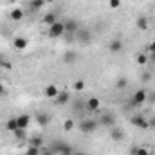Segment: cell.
<instances>
[{
    "mask_svg": "<svg viewBox=\"0 0 155 155\" xmlns=\"http://www.w3.org/2000/svg\"><path fill=\"white\" fill-rule=\"evenodd\" d=\"M63 35H65V22H63V20H58L56 24L49 25V29H47V36L52 38V40L61 38Z\"/></svg>",
    "mask_w": 155,
    "mask_h": 155,
    "instance_id": "cell-1",
    "label": "cell"
},
{
    "mask_svg": "<svg viewBox=\"0 0 155 155\" xmlns=\"http://www.w3.org/2000/svg\"><path fill=\"white\" fill-rule=\"evenodd\" d=\"M78 128L81 134H92L97 128V119H83V121H79Z\"/></svg>",
    "mask_w": 155,
    "mask_h": 155,
    "instance_id": "cell-2",
    "label": "cell"
},
{
    "mask_svg": "<svg viewBox=\"0 0 155 155\" xmlns=\"http://www.w3.org/2000/svg\"><path fill=\"white\" fill-rule=\"evenodd\" d=\"M49 150H52L54 153H58V155H72V153H74L72 146H71V144H67V143H54Z\"/></svg>",
    "mask_w": 155,
    "mask_h": 155,
    "instance_id": "cell-3",
    "label": "cell"
},
{
    "mask_svg": "<svg viewBox=\"0 0 155 155\" xmlns=\"http://www.w3.org/2000/svg\"><path fill=\"white\" fill-rule=\"evenodd\" d=\"M146 94H148L146 88H139V90L132 96V105H134V107H141V105H144V103H146Z\"/></svg>",
    "mask_w": 155,
    "mask_h": 155,
    "instance_id": "cell-4",
    "label": "cell"
},
{
    "mask_svg": "<svg viewBox=\"0 0 155 155\" xmlns=\"http://www.w3.org/2000/svg\"><path fill=\"white\" fill-rule=\"evenodd\" d=\"M65 22V35H78L79 31V22L74 18H69V20H63Z\"/></svg>",
    "mask_w": 155,
    "mask_h": 155,
    "instance_id": "cell-5",
    "label": "cell"
},
{
    "mask_svg": "<svg viewBox=\"0 0 155 155\" xmlns=\"http://www.w3.org/2000/svg\"><path fill=\"white\" fill-rule=\"evenodd\" d=\"M78 52L76 51H72V49H69V51H65L63 52V56H61V60H63V63L65 65H74V63H78Z\"/></svg>",
    "mask_w": 155,
    "mask_h": 155,
    "instance_id": "cell-6",
    "label": "cell"
},
{
    "mask_svg": "<svg viewBox=\"0 0 155 155\" xmlns=\"http://www.w3.org/2000/svg\"><path fill=\"white\" fill-rule=\"evenodd\" d=\"M130 123L134 124V126H137V128H141V130H148L150 128V124H148V119L143 116H134L130 119Z\"/></svg>",
    "mask_w": 155,
    "mask_h": 155,
    "instance_id": "cell-7",
    "label": "cell"
},
{
    "mask_svg": "<svg viewBox=\"0 0 155 155\" xmlns=\"http://www.w3.org/2000/svg\"><path fill=\"white\" fill-rule=\"evenodd\" d=\"M76 40L79 43H88L90 40H92V33L90 31H87V29H79L76 35Z\"/></svg>",
    "mask_w": 155,
    "mask_h": 155,
    "instance_id": "cell-8",
    "label": "cell"
},
{
    "mask_svg": "<svg viewBox=\"0 0 155 155\" xmlns=\"http://www.w3.org/2000/svg\"><path fill=\"white\" fill-rule=\"evenodd\" d=\"M99 107H101V101H99L97 97H90V99L85 103V108H87L88 112H97Z\"/></svg>",
    "mask_w": 155,
    "mask_h": 155,
    "instance_id": "cell-9",
    "label": "cell"
},
{
    "mask_svg": "<svg viewBox=\"0 0 155 155\" xmlns=\"http://www.w3.org/2000/svg\"><path fill=\"white\" fill-rule=\"evenodd\" d=\"M108 51H110L112 54L121 52V51H123V40H121V38H114L110 43H108Z\"/></svg>",
    "mask_w": 155,
    "mask_h": 155,
    "instance_id": "cell-10",
    "label": "cell"
},
{
    "mask_svg": "<svg viewBox=\"0 0 155 155\" xmlns=\"http://www.w3.org/2000/svg\"><path fill=\"white\" fill-rule=\"evenodd\" d=\"M27 45H29V41L25 38H22V36H16V38L13 40V47L16 51H24V49H27Z\"/></svg>",
    "mask_w": 155,
    "mask_h": 155,
    "instance_id": "cell-11",
    "label": "cell"
},
{
    "mask_svg": "<svg viewBox=\"0 0 155 155\" xmlns=\"http://www.w3.org/2000/svg\"><path fill=\"white\" fill-rule=\"evenodd\" d=\"M31 119H33V117L29 116V114H22V116H18L16 117V121H18V128H24V130H25V128L29 126Z\"/></svg>",
    "mask_w": 155,
    "mask_h": 155,
    "instance_id": "cell-12",
    "label": "cell"
},
{
    "mask_svg": "<svg viewBox=\"0 0 155 155\" xmlns=\"http://www.w3.org/2000/svg\"><path fill=\"white\" fill-rule=\"evenodd\" d=\"M69 99H71V96H69V92H65V90H60L58 96L54 97V101H56L58 105H65V103H69Z\"/></svg>",
    "mask_w": 155,
    "mask_h": 155,
    "instance_id": "cell-13",
    "label": "cell"
},
{
    "mask_svg": "<svg viewBox=\"0 0 155 155\" xmlns=\"http://www.w3.org/2000/svg\"><path fill=\"white\" fill-rule=\"evenodd\" d=\"M135 25H137V29H141V31H146V29L150 27V20H148L146 16H139V18L135 20Z\"/></svg>",
    "mask_w": 155,
    "mask_h": 155,
    "instance_id": "cell-14",
    "label": "cell"
},
{
    "mask_svg": "<svg viewBox=\"0 0 155 155\" xmlns=\"http://www.w3.org/2000/svg\"><path fill=\"white\" fill-rule=\"evenodd\" d=\"M35 121L38 123L40 126H45V124H47V123L51 121V116H49V114H45V112H40V114H36Z\"/></svg>",
    "mask_w": 155,
    "mask_h": 155,
    "instance_id": "cell-15",
    "label": "cell"
},
{
    "mask_svg": "<svg viewBox=\"0 0 155 155\" xmlns=\"http://www.w3.org/2000/svg\"><path fill=\"white\" fill-rule=\"evenodd\" d=\"M58 87H54V85H49V87H45V90H43V94L47 96V97H51V99H54L56 96H58Z\"/></svg>",
    "mask_w": 155,
    "mask_h": 155,
    "instance_id": "cell-16",
    "label": "cell"
},
{
    "mask_svg": "<svg viewBox=\"0 0 155 155\" xmlns=\"http://www.w3.org/2000/svg\"><path fill=\"white\" fill-rule=\"evenodd\" d=\"M101 124H105V126H114L116 124V117L112 116V114H105V116L101 117Z\"/></svg>",
    "mask_w": 155,
    "mask_h": 155,
    "instance_id": "cell-17",
    "label": "cell"
},
{
    "mask_svg": "<svg viewBox=\"0 0 155 155\" xmlns=\"http://www.w3.org/2000/svg\"><path fill=\"white\" fill-rule=\"evenodd\" d=\"M110 139H112V141H123V139H124V132L119 130V128H112V132H110Z\"/></svg>",
    "mask_w": 155,
    "mask_h": 155,
    "instance_id": "cell-18",
    "label": "cell"
},
{
    "mask_svg": "<svg viewBox=\"0 0 155 155\" xmlns=\"http://www.w3.org/2000/svg\"><path fill=\"white\" fill-rule=\"evenodd\" d=\"M9 16H11V20H15V22H20V20L24 18V11H22L20 7H15V9L11 11V15H9Z\"/></svg>",
    "mask_w": 155,
    "mask_h": 155,
    "instance_id": "cell-19",
    "label": "cell"
},
{
    "mask_svg": "<svg viewBox=\"0 0 155 155\" xmlns=\"http://www.w3.org/2000/svg\"><path fill=\"white\" fill-rule=\"evenodd\" d=\"M5 130H7V132H15V130H18V121H16V117L7 119V123H5Z\"/></svg>",
    "mask_w": 155,
    "mask_h": 155,
    "instance_id": "cell-20",
    "label": "cell"
},
{
    "mask_svg": "<svg viewBox=\"0 0 155 155\" xmlns=\"http://www.w3.org/2000/svg\"><path fill=\"white\" fill-rule=\"evenodd\" d=\"M45 25H52V24H56L58 22V16L54 15V13H49V15H45L43 16V20H41Z\"/></svg>",
    "mask_w": 155,
    "mask_h": 155,
    "instance_id": "cell-21",
    "label": "cell"
},
{
    "mask_svg": "<svg viewBox=\"0 0 155 155\" xmlns=\"http://www.w3.org/2000/svg\"><path fill=\"white\" fill-rule=\"evenodd\" d=\"M43 5H47L45 0H31V2H29V7H31L33 11H40Z\"/></svg>",
    "mask_w": 155,
    "mask_h": 155,
    "instance_id": "cell-22",
    "label": "cell"
},
{
    "mask_svg": "<svg viewBox=\"0 0 155 155\" xmlns=\"http://www.w3.org/2000/svg\"><path fill=\"white\" fill-rule=\"evenodd\" d=\"M76 126V123H74V119H67L65 123H63V132H71L72 128Z\"/></svg>",
    "mask_w": 155,
    "mask_h": 155,
    "instance_id": "cell-23",
    "label": "cell"
},
{
    "mask_svg": "<svg viewBox=\"0 0 155 155\" xmlns=\"http://www.w3.org/2000/svg\"><path fill=\"white\" fill-rule=\"evenodd\" d=\"M146 103L152 107L155 105V90H148V94H146Z\"/></svg>",
    "mask_w": 155,
    "mask_h": 155,
    "instance_id": "cell-24",
    "label": "cell"
},
{
    "mask_svg": "<svg viewBox=\"0 0 155 155\" xmlns=\"http://www.w3.org/2000/svg\"><path fill=\"white\" fill-rule=\"evenodd\" d=\"M116 87H117V88H126V87H128V79L121 76V78L116 81Z\"/></svg>",
    "mask_w": 155,
    "mask_h": 155,
    "instance_id": "cell-25",
    "label": "cell"
},
{
    "mask_svg": "<svg viewBox=\"0 0 155 155\" xmlns=\"http://www.w3.org/2000/svg\"><path fill=\"white\" fill-rule=\"evenodd\" d=\"M135 61H137L139 65H146V63H148V54H137Z\"/></svg>",
    "mask_w": 155,
    "mask_h": 155,
    "instance_id": "cell-26",
    "label": "cell"
},
{
    "mask_svg": "<svg viewBox=\"0 0 155 155\" xmlns=\"http://www.w3.org/2000/svg\"><path fill=\"white\" fill-rule=\"evenodd\" d=\"M41 153V148H36V146H29L27 148V152L24 155H40Z\"/></svg>",
    "mask_w": 155,
    "mask_h": 155,
    "instance_id": "cell-27",
    "label": "cell"
},
{
    "mask_svg": "<svg viewBox=\"0 0 155 155\" xmlns=\"http://www.w3.org/2000/svg\"><path fill=\"white\" fill-rule=\"evenodd\" d=\"M135 155H152V150L144 148V146H137V153Z\"/></svg>",
    "mask_w": 155,
    "mask_h": 155,
    "instance_id": "cell-28",
    "label": "cell"
},
{
    "mask_svg": "<svg viewBox=\"0 0 155 155\" xmlns=\"http://www.w3.org/2000/svg\"><path fill=\"white\" fill-rule=\"evenodd\" d=\"M83 88H85V81H83V79H78V81H74V90L81 92Z\"/></svg>",
    "mask_w": 155,
    "mask_h": 155,
    "instance_id": "cell-29",
    "label": "cell"
},
{
    "mask_svg": "<svg viewBox=\"0 0 155 155\" xmlns=\"http://www.w3.org/2000/svg\"><path fill=\"white\" fill-rule=\"evenodd\" d=\"M31 146L41 148V137H31Z\"/></svg>",
    "mask_w": 155,
    "mask_h": 155,
    "instance_id": "cell-30",
    "label": "cell"
},
{
    "mask_svg": "<svg viewBox=\"0 0 155 155\" xmlns=\"http://www.w3.org/2000/svg\"><path fill=\"white\" fill-rule=\"evenodd\" d=\"M13 134H15V137H16V139H24V135H25V130H24V128H18V130H15Z\"/></svg>",
    "mask_w": 155,
    "mask_h": 155,
    "instance_id": "cell-31",
    "label": "cell"
},
{
    "mask_svg": "<svg viewBox=\"0 0 155 155\" xmlns=\"http://www.w3.org/2000/svg\"><path fill=\"white\" fill-rule=\"evenodd\" d=\"M108 5H110V9H117V7H121V0H108Z\"/></svg>",
    "mask_w": 155,
    "mask_h": 155,
    "instance_id": "cell-32",
    "label": "cell"
},
{
    "mask_svg": "<svg viewBox=\"0 0 155 155\" xmlns=\"http://www.w3.org/2000/svg\"><path fill=\"white\" fill-rule=\"evenodd\" d=\"M146 49H148V54H152V52H155V40L152 41V43H150V45H148V47H146Z\"/></svg>",
    "mask_w": 155,
    "mask_h": 155,
    "instance_id": "cell-33",
    "label": "cell"
},
{
    "mask_svg": "<svg viewBox=\"0 0 155 155\" xmlns=\"http://www.w3.org/2000/svg\"><path fill=\"white\" fill-rule=\"evenodd\" d=\"M5 94H7V90H5V87L0 83V97H2V96H5Z\"/></svg>",
    "mask_w": 155,
    "mask_h": 155,
    "instance_id": "cell-34",
    "label": "cell"
},
{
    "mask_svg": "<svg viewBox=\"0 0 155 155\" xmlns=\"http://www.w3.org/2000/svg\"><path fill=\"white\" fill-rule=\"evenodd\" d=\"M40 155H54V152H52V150H41Z\"/></svg>",
    "mask_w": 155,
    "mask_h": 155,
    "instance_id": "cell-35",
    "label": "cell"
},
{
    "mask_svg": "<svg viewBox=\"0 0 155 155\" xmlns=\"http://www.w3.org/2000/svg\"><path fill=\"white\" fill-rule=\"evenodd\" d=\"M148 124H150V128H155V117L148 119Z\"/></svg>",
    "mask_w": 155,
    "mask_h": 155,
    "instance_id": "cell-36",
    "label": "cell"
},
{
    "mask_svg": "<svg viewBox=\"0 0 155 155\" xmlns=\"http://www.w3.org/2000/svg\"><path fill=\"white\" fill-rule=\"evenodd\" d=\"M148 61H152V63H155V52H152V54H148Z\"/></svg>",
    "mask_w": 155,
    "mask_h": 155,
    "instance_id": "cell-37",
    "label": "cell"
},
{
    "mask_svg": "<svg viewBox=\"0 0 155 155\" xmlns=\"http://www.w3.org/2000/svg\"><path fill=\"white\" fill-rule=\"evenodd\" d=\"M137 153V146H134V148H130V155H135Z\"/></svg>",
    "mask_w": 155,
    "mask_h": 155,
    "instance_id": "cell-38",
    "label": "cell"
},
{
    "mask_svg": "<svg viewBox=\"0 0 155 155\" xmlns=\"http://www.w3.org/2000/svg\"><path fill=\"white\" fill-rule=\"evenodd\" d=\"M52 2H54V0H45V4H52Z\"/></svg>",
    "mask_w": 155,
    "mask_h": 155,
    "instance_id": "cell-39",
    "label": "cell"
}]
</instances>
